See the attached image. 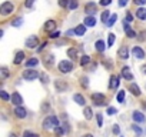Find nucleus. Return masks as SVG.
<instances>
[{
    "mask_svg": "<svg viewBox=\"0 0 146 137\" xmlns=\"http://www.w3.org/2000/svg\"><path fill=\"white\" fill-rule=\"evenodd\" d=\"M57 126H59V119L56 116H47L43 120V128L44 130H52V128H56Z\"/></svg>",
    "mask_w": 146,
    "mask_h": 137,
    "instance_id": "nucleus-1",
    "label": "nucleus"
},
{
    "mask_svg": "<svg viewBox=\"0 0 146 137\" xmlns=\"http://www.w3.org/2000/svg\"><path fill=\"white\" fill-rule=\"evenodd\" d=\"M57 68H59L60 73H70L73 70V63L69 61V60H62L57 64Z\"/></svg>",
    "mask_w": 146,
    "mask_h": 137,
    "instance_id": "nucleus-2",
    "label": "nucleus"
},
{
    "mask_svg": "<svg viewBox=\"0 0 146 137\" xmlns=\"http://www.w3.org/2000/svg\"><path fill=\"white\" fill-rule=\"evenodd\" d=\"M39 76H40V74L35 70V68H27V70L23 72V79L27 80V82H33V80H36Z\"/></svg>",
    "mask_w": 146,
    "mask_h": 137,
    "instance_id": "nucleus-3",
    "label": "nucleus"
},
{
    "mask_svg": "<svg viewBox=\"0 0 146 137\" xmlns=\"http://www.w3.org/2000/svg\"><path fill=\"white\" fill-rule=\"evenodd\" d=\"M13 10H15V6H13L12 2H5V3H2V6H0V13H2L3 16H7V14L13 13Z\"/></svg>",
    "mask_w": 146,
    "mask_h": 137,
    "instance_id": "nucleus-4",
    "label": "nucleus"
},
{
    "mask_svg": "<svg viewBox=\"0 0 146 137\" xmlns=\"http://www.w3.org/2000/svg\"><path fill=\"white\" fill-rule=\"evenodd\" d=\"M92 100H93V103H95L96 106H102V104H105L106 97H105L103 93H93V94H92Z\"/></svg>",
    "mask_w": 146,
    "mask_h": 137,
    "instance_id": "nucleus-5",
    "label": "nucleus"
},
{
    "mask_svg": "<svg viewBox=\"0 0 146 137\" xmlns=\"http://www.w3.org/2000/svg\"><path fill=\"white\" fill-rule=\"evenodd\" d=\"M54 87H56V90L59 92V93H63V92H66L67 90V83L64 82V80H62V79H57V80H54Z\"/></svg>",
    "mask_w": 146,
    "mask_h": 137,
    "instance_id": "nucleus-6",
    "label": "nucleus"
},
{
    "mask_svg": "<svg viewBox=\"0 0 146 137\" xmlns=\"http://www.w3.org/2000/svg\"><path fill=\"white\" fill-rule=\"evenodd\" d=\"M37 44H39V39H37L36 36H30V37H27V40H26V46H27L29 49H35Z\"/></svg>",
    "mask_w": 146,
    "mask_h": 137,
    "instance_id": "nucleus-7",
    "label": "nucleus"
},
{
    "mask_svg": "<svg viewBox=\"0 0 146 137\" xmlns=\"http://www.w3.org/2000/svg\"><path fill=\"white\" fill-rule=\"evenodd\" d=\"M132 54H133V57H136V59H139V60L145 59V51H143L139 46H136V47L132 49Z\"/></svg>",
    "mask_w": 146,
    "mask_h": 137,
    "instance_id": "nucleus-8",
    "label": "nucleus"
},
{
    "mask_svg": "<svg viewBox=\"0 0 146 137\" xmlns=\"http://www.w3.org/2000/svg\"><path fill=\"white\" fill-rule=\"evenodd\" d=\"M15 114H16L17 119H25V117L27 116V111H26L25 107H22V106H16V109H15Z\"/></svg>",
    "mask_w": 146,
    "mask_h": 137,
    "instance_id": "nucleus-9",
    "label": "nucleus"
},
{
    "mask_svg": "<svg viewBox=\"0 0 146 137\" xmlns=\"http://www.w3.org/2000/svg\"><path fill=\"white\" fill-rule=\"evenodd\" d=\"M122 77L126 79V80H133V74L130 72V67H127V66L122 67Z\"/></svg>",
    "mask_w": 146,
    "mask_h": 137,
    "instance_id": "nucleus-10",
    "label": "nucleus"
},
{
    "mask_svg": "<svg viewBox=\"0 0 146 137\" xmlns=\"http://www.w3.org/2000/svg\"><path fill=\"white\" fill-rule=\"evenodd\" d=\"M132 119H133L135 123H145V120H146L145 116H143V113H140V111H133Z\"/></svg>",
    "mask_w": 146,
    "mask_h": 137,
    "instance_id": "nucleus-11",
    "label": "nucleus"
},
{
    "mask_svg": "<svg viewBox=\"0 0 146 137\" xmlns=\"http://www.w3.org/2000/svg\"><path fill=\"white\" fill-rule=\"evenodd\" d=\"M12 103H13L15 106H20V104L23 103V97H22L17 92H15V93L12 94Z\"/></svg>",
    "mask_w": 146,
    "mask_h": 137,
    "instance_id": "nucleus-12",
    "label": "nucleus"
},
{
    "mask_svg": "<svg viewBox=\"0 0 146 137\" xmlns=\"http://www.w3.org/2000/svg\"><path fill=\"white\" fill-rule=\"evenodd\" d=\"M117 56L120 59H127L129 57V49H127V46H122L119 49V51H117Z\"/></svg>",
    "mask_w": 146,
    "mask_h": 137,
    "instance_id": "nucleus-13",
    "label": "nucleus"
},
{
    "mask_svg": "<svg viewBox=\"0 0 146 137\" xmlns=\"http://www.w3.org/2000/svg\"><path fill=\"white\" fill-rule=\"evenodd\" d=\"M86 27H88L86 24H79V26H76L73 30H75L76 36H83V34L86 33Z\"/></svg>",
    "mask_w": 146,
    "mask_h": 137,
    "instance_id": "nucleus-14",
    "label": "nucleus"
},
{
    "mask_svg": "<svg viewBox=\"0 0 146 137\" xmlns=\"http://www.w3.org/2000/svg\"><path fill=\"white\" fill-rule=\"evenodd\" d=\"M85 12L88 14H95L96 13V5L95 3H88L86 7H85Z\"/></svg>",
    "mask_w": 146,
    "mask_h": 137,
    "instance_id": "nucleus-15",
    "label": "nucleus"
},
{
    "mask_svg": "<svg viewBox=\"0 0 146 137\" xmlns=\"http://www.w3.org/2000/svg\"><path fill=\"white\" fill-rule=\"evenodd\" d=\"M129 90L132 92V94H133V96H137V97H139V96H140V93H142V92H140V89H139V86H137V84H135V83H132V84L129 86Z\"/></svg>",
    "mask_w": 146,
    "mask_h": 137,
    "instance_id": "nucleus-16",
    "label": "nucleus"
},
{
    "mask_svg": "<svg viewBox=\"0 0 146 137\" xmlns=\"http://www.w3.org/2000/svg\"><path fill=\"white\" fill-rule=\"evenodd\" d=\"M136 17L139 20H146V9L145 7H139L136 12Z\"/></svg>",
    "mask_w": 146,
    "mask_h": 137,
    "instance_id": "nucleus-17",
    "label": "nucleus"
},
{
    "mask_svg": "<svg viewBox=\"0 0 146 137\" xmlns=\"http://www.w3.org/2000/svg\"><path fill=\"white\" fill-rule=\"evenodd\" d=\"M88 27H95V24H96V19L93 17V16H88L86 19H85V22H83Z\"/></svg>",
    "mask_w": 146,
    "mask_h": 137,
    "instance_id": "nucleus-18",
    "label": "nucleus"
},
{
    "mask_svg": "<svg viewBox=\"0 0 146 137\" xmlns=\"http://www.w3.org/2000/svg\"><path fill=\"white\" fill-rule=\"evenodd\" d=\"M117 86H119V79H117V76H110L109 89H116Z\"/></svg>",
    "mask_w": 146,
    "mask_h": 137,
    "instance_id": "nucleus-19",
    "label": "nucleus"
},
{
    "mask_svg": "<svg viewBox=\"0 0 146 137\" xmlns=\"http://www.w3.org/2000/svg\"><path fill=\"white\" fill-rule=\"evenodd\" d=\"M73 100H75L79 106H85L86 104V100H85V97L82 94H75V96H73Z\"/></svg>",
    "mask_w": 146,
    "mask_h": 137,
    "instance_id": "nucleus-20",
    "label": "nucleus"
},
{
    "mask_svg": "<svg viewBox=\"0 0 146 137\" xmlns=\"http://www.w3.org/2000/svg\"><path fill=\"white\" fill-rule=\"evenodd\" d=\"M56 27V22L54 20H47L46 24H44V29L46 32H53V29Z\"/></svg>",
    "mask_w": 146,
    "mask_h": 137,
    "instance_id": "nucleus-21",
    "label": "nucleus"
},
{
    "mask_svg": "<svg viewBox=\"0 0 146 137\" xmlns=\"http://www.w3.org/2000/svg\"><path fill=\"white\" fill-rule=\"evenodd\" d=\"M95 46H96V50H98V51H105V49H106V44H105L103 40H98V41L95 43Z\"/></svg>",
    "mask_w": 146,
    "mask_h": 137,
    "instance_id": "nucleus-22",
    "label": "nucleus"
},
{
    "mask_svg": "<svg viewBox=\"0 0 146 137\" xmlns=\"http://www.w3.org/2000/svg\"><path fill=\"white\" fill-rule=\"evenodd\" d=\"M25 59V53L23 51H17L16 53V57H15V64H20Z\"/></svg>",
    "mask_w": 146,
    "mask_h": 137,
    "instance_id": "nucleus-23",
    "label": "nucleus"
},
{
    "mask_svg": "<svg viewBox=\"0 0 146 137\" xmlns=\"http://www.w3.org/2000/svg\"><path fill=\"white\" fill-rule=\"evenodd\" d=\"M37 64H39V60H37L36 57H33V59H30V60L26 61V67H27V68H30V67H36Z\"/></svg>",
    "mask_w": 146,
    "mask_h": 137,
    "instance_id": "nucleus-24",
    "label": "nucleus"
},
{
    "mask_svg": "<svg viewBox=\"0 0 146 137\" xmlns=\"http://www.w3.org/2000/svg\"><path fill=\"white\" fill-rule=\"evenodd\" d=\"M83 114H85V119H86V120H90L92 116H93V110H92V107H85Z\"/></svg>",
    "mask_w": 146,
    "mask_h": 137,
    "instance_id": "nucleus-25",
    "label": "nucleus"
},
{
    "mask_svg": "<svg viewBox=\"0 0 146 137\" xmlns=\"http://www.w3.org/2000/svg\"><path fill=\"white\" fill-rule=\"evenodd\" d=\"M53 61H54V57H53L52 54H49V56H47V57H44V60H43L44 66H47V67L53 66Z\"/></svg>",
    "mask_w": 146,
    "mask_h": 137,
    "instance_id": "nucleus-26",
    "label": "nucleus"
},
{
    "mask_svg": "<svg viewBox=\"0 0 146 137\" xmlns=\"http://www.w3.org/2000/svg\"><path fill=\"white\" fill-rule=\"evenodd\" d=\"M67 56H69L70 59H73V60L78 59V50H76V49H69V50H67Z\"/></svg>",
    "mask_w": 146,
    "mask_h": 137,
    "instance_id": "nucleus-27",
    "label": "nucleus"
},
{
    "mask_svg": "<svg viewBox=\"0 0 146 137\" xmlns=\"http://www.w3.org/2000/svg\"><path fill=\"white\" fill-rule=\"evenodd\" d=\"M100 19H102V22H103V23H108V22H109V19H110V13H109V10H105V12L102 13Z\"/></svg>",
    "mask_w": 146,
    "mask_h": 137,
    "instance_id": "nucleus-28",
    "label": "nucleus"
},
{
    "mask_svg": "<svg viewBox=\"0 0 146 137\" xmlns=\"http://www.w3.org/2000/svg\"><path fill=\"white\" fill-rule=\"evenodd\" d=\"M116 20H117V14L115 13V14H112V16H110V19H109V22L106 23V26H108V27H112V26L116 23Z\"/></svg>",
    "mask_w": 146,
    "mask_h": 137,
    "instance_id": "nucleus-29",
    "label": "nucleus"
},
{
    "mask_svg": "<svg viewBox=\"0 0 146 137\" xmlns=\"http://www.w3.org/2000/svg\"><path fill=\"white\" fill-rule=\"evenodd\" d=\"M125 94H126V92H125V90H120V92L117 93V96H116L117 103H123V100H125Z\"/></svg>",
    "mask_w": 146,
    "mask_h": 137,
    "instance_id": "nucleus-30",
    "label": "nucleus"
},
{
    "mask_svg": "<svg viewBox=\"0 0 146 137\" xmlns=\"http://www.w3.org/2000/svg\"><path fill=\"white\" fill-rule=\"evenodd\" d=\"M22 23H23V17H17V19H15V20L12 22V26H15V27H20Z\"/></svg>",
    "mask_w": 146,
    "mask_h": 137,
    "instance_id": "nucleus-31",
    "label": "nucleus"
},
{
    "mask_svg": "<svg viewBox=\"0 0 146 137\" xmlns=\"http://www.w3.org/2000/svg\"><path fill=\"white\" fill-rule=\"evenodd\" d=\"M89 61H90V57H89V56H82V59H80V66H86Z\"/></svg>",
    "mask_w": 146,
    "mask_h": 137,
    "instance_id": "nucleus-32",
    "label": "nucleus"
},
{
    "mask_svg": "<svg viewBox=\"0 0 146 137\" xmlns=\"http://www.w3.org/2000/svg\"><path fill=\"white\" fill-rule=\"evenodd\" d=\"M76 7H78V0H70V2H69V9L75 10Z\"/></svg>",
    "mask_w": 146,
    "mask_h": 137,
    "instance_id": "nucleus-33",
    "label": "nucleus"
},
{
    "mask_svg": "<svg viewBox=\"0 0 146 137\" xmlns=\"http://www.w3.org/2000/svg\"><path fill=\"white\" fill-rule=\"evenodd\" d=\"M0 97H2V99H3L5 101H7L9 99H12V97H10V96H9V94H7V93H6L5 90H2V92H0Z\"/></svg>",
    "mask_w": 146,
    "mask_h": 137,
    "instance_id": "nucleus-34",
    "label": "nucleus"
},
{
    "mask_svg": "<svg viewBox=\"0 0 146 137\" xmlns=\"http://www.w3.org/2000/svg\"><path fill=\"white\" fill-rule=\"evenodd\" d=\"M115 39H116V37H115V34H113V33H109V40H108V44H109V46H113Z\"/></svg>",
    "mask_w": 146,
    "mask_h": 137,
    "instance_id": "nucleus-35",
    "label": "nucleus"
},
{
    "mask_svg": "<svg viewBox=\"0 0 146 137\" xmlns=\"http://www.w3.org/2000/svg\"><path fill=\"white\" fill-rule=\"evenodd\" d=\"M0 70H2V77H3V79H7V77H9V72H7L6 67H2Z\"/></svg>",
    "mask_w": 146,
    "mask_h": 137,
    "instance_id": "nucleus-36",
    "label": "nucleus"
},
{
    "mask_svg": "<svg viewBox=\"0 0 146 137\" xmlns=\"http://www.w3.org/2000/svg\"><path fill=\"white\" fill-rule=\"evenodd\" d=\"M40 80H42V83H49V76L46 73H42L40 74Z\"/></svg>",
    "mask_w": 146,
    "mask_h": 137,
    "instance_id": "nucleus-37",
    "label": "nucleus"
},
{
    "mask_svg": "<svg viewBox=\"0 0 146 137\" xmlns=\"http://www.w3.org/2000/svg\"><path fill=\"white\" fill-rule=\"evenodd\" d=\"M69 2H70V0H59V6L60 7H67L69 6Z\"/></svg>",
    "mask_w": 146,
    "mask_h": 137,
    "instance_id": "nucleus-38",
    "label": "nucleus"
},
{
    "mask_svg": "<svg viewBox=\"0 0 146 137\" xmlns=\"http://www.w3.org/2000/svg\"><path fill=\"white\" fill-rule=\"evenodd\" d=\"M106 113H108V114H109V116H113V114H116V113H117V110H116V109H115V107H109V109H108V111H106Z\"/></svg>",
    "mask_w": 146,
    "mask_h": 137,
    "instance_id": "nucleus-39",
    "label": "nucleus"
},
{
    "mask_svg": "<svg viewBox=\"0 0 146 137\" xmlns=\"http://www.w3.org/2000/svg\"><path fill=\"white\" fill-rule=\"evenodd\" d=\"M54 131H56V134H59V136H62V134H64V128H62L60 126H57V127L54 128Z\"/></svg>",
    "mask_w": 146,
    "mask_h": 137,
    "instance_id": "nucleus-40",
    "label": "nucleus"
},
{
    "mask_svg": "<svg viewBox=\"0 0 146 137\" xmlns=\"http://www.w3.org/2000/svg\"><path fill=\"white\" fill-rule=\"evenodd\" d=\"M126 34H127V37H130V39H133V37L136 36V33H135V32H133L132 29H129V30L126 32Z\"/></svg>",
    "mask_w": 146,
    "mask_h": 137,
    "instance_id": "nucleus-41",
    "label": "nucleus"
},
{
    "mask_svg": "<svg viewBox=\"0 0 146 137\" xmlns=\"http://www.w3.org/2000/svg\"><path fill=\"white\" fill-rule=\"evenodd\" d=\"M98 126L99 127L103 126V117H102V114H98Z\"/></svg>",
    "mask_w": 146,
    "mask_h": 137,
    "instance_id": "nucleus-42",
    "label": "nucleus"
},
{
    "mask_svg": "<svg viewBox=\"0 0 146 137\" xmlns=\"http://www.w3.org/2000/svg\"><path fill=\"white\" fill-rule=\"evenodd\" d=\"M23 137H39L37 134H35V133H30V131H26L25 134H23Z\"/></svg>",
    "mask_w": 146,
    "mask_h": 137,
    "instance_id": "nucleus-43",
    "label": "nucleus"
},
{
    "mask_svg": "<svg viewBox=\"0 0 146 137\" xmlns=\"http://www.w3.org/2000/svg\"><path fill=\"white\" fill-rule=\"evenodd\" d=\"M112 131H113L115 134H119V133H120V128H119V126H117V124H115V126H113V128H112Z\"/></svg>",
    "mask_w": 146,
    "mask_h": 137,
    "instance_id": "nucleus-44",
    "label": "nucleus"
},
{
    "mask_svg": "<svg viewBox=\"0 0 146 137\" xmlns=\"http://www.w3.org/2000/svg\"><path fill=\"white\" fill-rule=\"evenodd\" d=\"M112 3V0H100V5L102 6H109Z\"/></svg>",
    "mask_w": 146,
    "mask_h": 137,
    "instance_id": "nucleus-45",
    "label": "nucleus"
},
{
    "mask_svg": "<svg viewBox=\"0 0 146 137\" xmlns=\"http://www.w3.org/2000/svg\"><path fill=\"white\" fill-rule=\"evenodd\" d=\"M135 5L143 6V5H146V0H135Z\"/></svg>",
    "mask_w": 146,
    "mask_h": 137,
    "instance_id": "nucleus-46",
    "label": "nucleus"
},
{
    "mask_svg": "<svg viewBox=\"0 0 146 137\" xmlns=\"http://www.w3.org/2000/svg\"><path fill=\"white\" fill-rule=\"evenodd\" d=\"M33 3H35V0H26V7H32L33 6Z\"/></svg>",
    "mask_w": 146,
    "mask_h": 137,
    "instance_id": "nucleus-47",
    "label": "nucleus"
},
{
    "mask_svg": "<svg viewBox=\"0 0 146 137\" xmlns=\"http://www.w3.org/2000/svg\"><path fill=\"white\" fill-rule=\"evenodd\" d=\"M59 36H60V32H53V33L50 34L52 39H56V37H59Z\"/></svg>",
    "mask_w": 146,
    "mask_h": 137,
    "instance_id": "nucleus-48",
    "label": "nucleus"
},
{
    "mask_svg": "<svg viewBox=\"0 0 146 137\" xmlns=\"http://www.w3.org/2000/svg\"><path fill=\"white\" fill-rule=\"evenodd\" d=\"M126 3H127V0H119V6H120V7H125Z\"/></svg>",
    "mask_w": 146,
    "mask_h": 137,
    "instance_id": "nucleus-49",
    "label": "nucleus"
},
{
    "mask_svg": "<svg viewBox=\"0 0 146 137\" xmlns=\"http://www.w3.org/2000/svg\"><path fill=\"white\" fill-rule=\"evenodd\" d=\"M82 84L83 87H88V77H82Z\"/></svg>",
    "mask_w": 146,
    "mask_h": 137,
    "instance_id": "nucleus-50",
    "label": "nucleus"
},
{
    "mask_svg": "<svg viewBox=\"0 0 146 137\" xmlns=\"http://www.w3.org/2000/svg\"><path fill=\"white\" fill-rule=\"evenodd\" d=\"M133 130H135V131H136V133H137V134H140V133H142V128H140V127H137V126H136V124H135V126H133Z\"/></svg>",
    "mask_w": 146,
    "mask_h": 137,
    "instance_id": "nucleus-51",
    "label": "nucleus"
},
{
    "mask_svg": "<svg viewBox=\"0 0 146 137\" xmlns=\"http://www.w3.org/2000/svg\"><path fill=\"white\" fill-rule=\"evenodd\" d=\"M66 36H76V33H75V30H67Z\"/></svg>",
    "mask_w": 146,
    "mask_h": 137,
    "instance_id": "nucleus-52",
    "label": "nucleus"
},
{
    "mask_svg": "<svg viewBox=\"0 0 146 137\" xmlns=\"http://www.w3.org/2000/svg\"><path fill=\"white\" fill-rule=\"evenodd\" d=\"M125 20H126V22H132V14H130V13H127V14H126V17H125Z\"/></svg>",
    "mask_w": 146,
    "mask_h": 137,
    "instance_id": "nucleus-53",
    "label": "nucleus"
},
{
    "mask_svg": "<svg viewBox=\"0 0 146 137\" xmlns=\"http://www.w3.org/2000/svg\"><path fill=\"white\" fill-rule=\"evenodd\" d=\"M46 46H47V43H46V41H44V43H43V44H42V46H40V47H39V49H37V50H39V51H42V50H43V49H44V47H46Z\"/></svg>",
    "mask_w": 146,
    "mask_h": 137,
    "instance_id": "nucleus-54",
    "label": "nucleus"
},
{
    "mask_svg": "<svg viewBox=\"0 0 146 137\" xmlns=\"http://www.w3.org/2000/svg\"><path fill=\"white\" fill-rule=\"evenodd\" d=\"M42 110H43V111H44V110H49V104H43V106H42Z\"/></svg>",
    "mask_w": 146,
    "mask_h": 137,
    "instance_id": "nucleus-55",
    "label": "nucleus"
},
{
    "mask_svg": "<svg viewBox=\"0 0 146 137\" xmlns=\"http://www.w3.org/2000/svg\"><path fill=\"white\" fill-rule=\"evenodd\" d=\"M82 137H93V134H85V136H82Z\"/></svg>",
    "mask_w": 146,
    "mask_h": 137,
    "instance_id": "nucleus-56",
    "label": "nucleus"
},
{
    "mask_svg": "<svg viewBox=\"0 0 146 137\" xmlns=\"http://www.w3.org/2000/svg\"><path fill=\"white\" fill-rule=\"evenodd\" d=\"M142 68H143V73H146V64H145V66H143Z\"/></svg>",
    "mask_w": 146,
    "mask_h": 137,
    "instance_id": "nucleus-57",
    "label": "nucleus"
},
{
    "mask_svg": "<svg viewBox=\"0 0 146 137\" xmlns=\"http://www.w3.org/2000/svg\"><path fill=\"white\" fill-rule=\"evenodd\" d=\"M9 137H17V136H16V134H10Z\"/></svg>",
    "mask_w": 146,
    "mask_h": 137,
    "instance_id": "nucleus-58",
    "label": "nucleus"
},
{
    "mask_svg": "<svg viewBox=\"0 0 146 137\" xmlns=\"http://www.w3.org/2000/svg\"><path fill=\"white\" fill-rule=\"evenodd\" d=\"M143 107H145V109H146V101H145V104H143Z\"/></svg>",
    "mask_w": 146,
    "mask_h": 137,
    "instance_id": "nucleus-59",
    "label": "nucleus"
},
{
    "mask_svg": "<svg viewBox=\"0 0 146 137\" xmlns=\"http://www.w3.org/2000/svg\"><path fill=\"white\" fill-rule=\"evenodd\" d=\"M120 137H123V136H120Z\"/></svg>",
    "mask_w": 146,
    "mask_h": 137,
    "instance_id": "nucleus-60",
    "label": "nucleus"
}]
</instances>
